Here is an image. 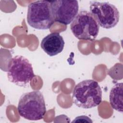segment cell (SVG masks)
Wrapping results in <instances>:
<instances>
[{"label":"cell","mask_w":123,"mask_h":123,"mask_svg":"<svg viewBox=\"0 0 123 123\" xmlns=\"http://www.w3.org/2000/svg\"><path fill=\"white\" fill-rule=\"evenodd\" d=\"M102 92L98 83L92 79L83 80L74 86L72 98L79 108L91 109L99 105L102 101Z\"/></svg>","instance_id":"6da1fadb"},{"label":"cell","mask_w":123,"mask_h":123,"mask_svg":"<svg viewBox=\"0 0 123 123\" xmlns=\"http://www.w3.org/2000/svg\"><path fill=\"white\" fill-rule=\"evenodd\" d=\"M17 110L21 117L28 120L42 119L47 111L43 94L38 90L24 93L19 98Z\"/></svg>","instance_id":"7a4b0ae2"},{"label":"cell","mask_w":123,"mask_h":123,"mask_svg":"<svg viewBox=\"0 0 123 123\" xmlns=\"http://www.w3.org/2000/svg\"><path fill=\"white\" fill-rule=\"evenodd\" d=\"M27 22L32 27L39 30L49 29L55 22L52 16L50 1L37 0L28 6Z\"/></svg>","instance_id":"3957f363"},{"label":"cell","mask_w":123,"mask_h":123,"mask_svg":"<svg viewBox=\"0 0 123 123\" xmlns=\"http://www.w3.org/2000/svg\"><path fill=\"white\" fill-rule=\"evenodd\" d=\"M7 75L10 82L21 87L27 86L35 76L32 64L22 55L15 56L9 61Z\"/></svg>","instance_id":"277c9868"},{"label":"cell","mask_w":123,"mask_h":123,"mask_svg":"<svg viewBox=\"0 0 123 123\" xmlns=\"http://www.w3.org/2000/svg\"><path fill=\"white\" fill-rule=\"evenodd\" d=\"M70 28L78 39L93 41L98 34L99 26L89 12L83 10L71 23Z\"/></svg>","instance_id":"5b68a950"},{"label":"cell","mask_w":123,"mask_h":123,"mask_svg":"<svg viewBox=\"0 0 123 123\" xmlns=\"http://www.w3.org/2000/svg\"><path fill=\"white\" fill-rule=\"evenodd\" d=\"M89 10L99 26L104 28H113L119 21L120 12L118 9L109 2L91 1Z\"/></svg>","instance_id":"8992f818"},{"label":"cell","mask_w":123,"mask_h":123,"mask_svg":"<svg viewBox=\"0 0 123 123\" xmlns=\"http://www.w3.org/2000/svg\"><path fill=\"white\" fill-rule=\"evenodd\" d=\"M50 6L55 22L64 25L71 24L78 13L79 4L77 0L50 1Z\"/></svg>","instance_id":"52a82bcc"},{"label":"cell","mask_w":123,"mask_h":123,"mask_svg":"<svg viewBox=\"0 0 123 123\" xmlns=\"http://www.w3.org/2000/svg\"><path fill=\"white\" fill-rule=\"evenodd\" d=\"M64 44L62 37L58 33L53 32L42 39L40 46L46 54L50 56H54L62 51Z\"/></svg>","instance_id":"ba28073f"},{"label":"cell","mask_w":123,"mask_h":123,"mask_svg":"<svg viewBox=\"0 0 123 123\" xmlns=\"http://www.w3.org/2000/svg\"><path fill=\"white\" fill-rule=\"evenodd\" d=\"M123 83H117L115 84L110 93V103L111 107L115 110L123 112Z\"/></svg>","instance_id":"9c48e42d"},{"label":"cell","mask_w":123,"mask_h":123,"mask_svg":"<svg viewBox=\"0 0 123 123\" xmlns=\"http://www.w3.org/2000/svg\"><path fill=\"white\" fill-rule=\"evenodd\" d=\"M72 123H92L93 121L90 118L85 115L79 116L76 117Z\"/></svg>","instance_id":"30bf717a"}]
</instances>
